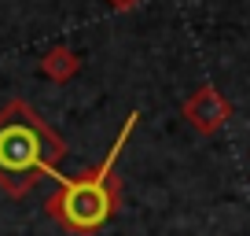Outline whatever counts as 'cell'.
Here are the masks:
<instances>
[{"mask_svg": "<svg viewBox=\"0 0 250 236\" xmlns=\"http://www.w3.org/2000/svg\"><path fill=\"white\" fill-rule=\"evenodd\" d=\"M44 151H48L44 129L22 107H11L0 118V181L4 185H15L19 177L41 170Z\"/></svg>", "mask_w": 250, "mask_h": 236, "instance_id": "1", "label": "cell"}, {"mask_svg": "<svg viewBox=\"0 0 250 236\" xmlns=\"http://www.w3.org/2000/svg\"><path fill=\"white\" fill-rule=\"evenodd\" d=\"M100 177H92V181H66V189L52 203V211L70 229H78V233H88V229L103 225L110 218V196H107Z\"/></svg>", "mask_w": 250, "mask_h": 236, "instance_id": "2", "label": "cell"}]
</instances>
